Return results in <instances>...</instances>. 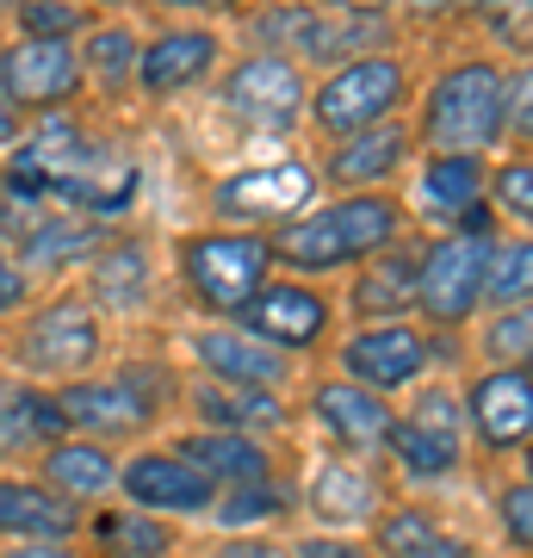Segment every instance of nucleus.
Wrapping results in <instances>:
<instances>
[{"mask_svg":"<svg viewBox=\"0 0 533 558\" xmlns=\"http://www.w3.org/2000/svg\"><path fill=\"white\" fill-rule=\"evenodd\" d=\"M410 199L397 186H360V193H329L311 199L298 218L267 230L274 242V267L292 279H329L360 267L366 255L391 248L397 236H410Z\"/></svg>","mask_w":533,"mask_h":558,"instance_id":"nucleus-1","label":"nucleus"},{"mask_svg":"<svg viewBox=\"0 0 533 558\" xmlns=\"http://www.w3.org/2000/svg\"><path fill=\"white\" fill-rule=\"evenodd\" d=\"M502 106H509V62L490 50L447 62L428 75L415 100V149H459V156H496L502 149Z\"/></svg>","mask_w":533,"mask_h":558,"instance_id":"nucleus-2","label":"nucleus"},{"mask_svg":"<svg viewBox=\"0 0 533 558\" xmlns=\"http://www.w3.org/2000/svg\"><path fill=\"white\" fill-rule=\"evenodd\" d=\"M415 100V69L403 50H360L348 62H329L323 81L304 100V124H311L316 143L354 137V131H373L385 119H410Z\"/></svg>","mask_w":533,"mask_h":558,"instance_id":"nucleus-3","label":"nucleus"},{"mask_svg":"<svg viewBox=\"0 0 533 558\" xmlns=\"http://www.w3.org/2000/svg\"><path fill=\"white\" fill-rule=\"evenodd\" d=\"M274 274L279 267H274L267 230H186V236L174 242L180 292H186L211 323H230Z\"/></svg>","mask_w":533,"mask_h":558,"instance_id":"nucleus-4","label":"nucleus"},{"mask_svg":"<svg viewBox=\"0 0 533 558\" xmlns=\"http://www.w3.org/2000/svg\"><path fill=\"white\" fill-rule=\"evenodd\" d=\"M50 398H57L69 435H87V440L112 447V440H131L143 428H156V416L174 398V373L156 366V360H137V366H119L106 379H62Z\"/></svg>","mask_w":533,"mask_h":558,"instance_id":"nucleus-5","label":"nucleus"},{"mask_svg":"<svg viewBox=\"0 0 533 558\" xmlns=\"http://www.w3.org/2000/svg\"><path fill=\"white\" fill-rule=\"evenodd\" d=\"M7 354H13V366L25 379H50V385L87 379L99 366V354H106V317L81 292H57V299H44L38 311L20 317Z\"/></svg>","mask_w":533,"mask_h":558,"instance_id":"nucleus-6","label":"nucleus"},{"mask_svg":"<svg viewBox=\"0 0 533 558\" xmlns=\"http://www.w3.org/2000/svg\"><path fill=\"white\" fill-rule=\"evenodd\" d=\"M496 230H435L415 236V317L428 329H472L484 311V260Z\"/></svg>","mask_w":533,"mask_h":558,"instance_id":"nucleus-7","label":"nucleus"},{"mask_svg":"<svg viewBox=\"0 0 533 558\" xmlns=\"http://www.w3.org/2000/svg\"><path fill=\"white\" fill-rule=\"evenodd\" d=\"M218 100L223 112L242 124V131H255V137H298L304 131V100H311V69H298L292 57H279V50H242L237 62H223L218 69Z\"/></svg>","mask_w":533,"mask_h":558,"instance_id":"nucleus-8","label":"nucleus"},{"mask_svg":"<svg viewBox=\"0 0 533 558\" xmlns=\"http://www.w3.org/2000/svg\"><path fill=\"white\" fill-rule=\"evenodd\" d=\"M323 186H316L311 156H267V161H242V168L218 174L211 193H205V205H211V218L223 230H279Z\"/></svg>","mask_w":533,"mask_h":558,"instance_id":"nucleus-9","label":"nucleus"},{"mask_svg":"<svg viewBox=\"0 0 533 558\" xmlns=\"http://www.w3.org/2000/svg\"><path fill=\"white\" fill-rule=\"evenodd\" d=\"M223 62H230V44H223V32H211V20H174L161 32H143L131 87L149 106H174L198 94L205 81H218Z\"/></svg>","mask_w":533,"mask_h":558,"instance_id":"nucleus-10","label":"nucleus"},{"mask_svg":"<svg viewBox=\"0 0 533 558\" xmlns=\"http://www.w3.org/2000/svg\"><path fill=\"white\" fill-rule=\"evenodd\" d=\"M336 366H341V379L366 385L378 398H403V391H415V385L428 379V366H435V336L410 317L354 323V329L336 341Z\"/></svg>","mask_w":533,"mask_h":558,"instance_id":"nucleus-11","label":"nucleus"},{"mask_svg":"<svg viewBox=\"0 0 533 558\" xmlns=\"http://www.w3.org/2000/svg\"><path fill=\"white\" fill-rule=\"evenodd\" d=\"M237 329H249L255 341H267V348H279V354H316V348H329V336H336V299L323 292V279H267L255 299L242 304Z\"/></svg>","mask_w":533,"mask_h":558,"instance_id":"nucleus-12","label":"nucleus"},{"mask_svg":"<svg viewBox=\"0 0 533 558\" xmlns=\"http://www.w3.org/2000/svg\"><path fill=\"white\" fill-rule=\"evenodd\" d=\"M81 87V57L75 38H32L13 32L0 44V100L13 106L20 119H50L62 106H75Z\"/></svg>","mask_w":533,"mask_h":558,"instance_id":"nucleus-13","label":"nucleus"},{"mask_svg":"<svg viewBox=\"0 0 533 558\" xmlns=\"http://www.w3.org/2000/svg\"><path fill=\"white\" fill-rule=\"evenodd\" d=\"M112 497H124L143 515H211L218 484L205 478L180 447L161 440V447H143V453L119 459V490Z\"/></svg>","mask_w":533,"mask_h":558,"instance_id":"nucleus-14","label":"nucleus"},{"mask_svg":"<svg viewBox=\"0 0 533 558\" xmlns=\"http://www.w3.org/2000/svg\"><path fill=\"white\" fill-rule=\"evenodd\" d=\"M484 174H490V156L415 149V211L435 218L440 230H496V218L484 211Z\"/></svg>","mask_w":533,"mask_h":558,"instance_id":"nucleus-15","label":"nucleus"},{"mask_svg":"<svg viewBox=\"0 0 533 558\" xmlns=\"http://www.w3.org/2000/svg\"><path fill=\"white\" fill-rule=\"evenodd\" d=\"M465 440H477L490 459H509L533 435V379L528 366H484L465 385Z\"/></svg>","mask_w":533,"mask_h":558,"instance_id":"nucleus-16","label":"nucleus"},{"mask_svg":"<svg viewBox=\"0 0 533 558\" xmlns=\"http://www.w3.org/2000/svg\"><path fill=\"white\" fill-rule=\"evenodd\" d=\"M410 161H415L410 119H385V124H373V131L323 143V156H316L311 168H316V186H329V193H360V186H391Z\"/></svg>","mask_w":533,"mask_h":558,"instance_id":"nucleus-17","label":"nucleus"},{"mask_svg":"<svg viewBox=\"0 0 533 558\" xmlns=\"http://www.w3.org/2000/svg\"><path fill=\"white\" fill-rule=\"evenodd\" d=\"M304 410H311V422L323 428V440L348 459L385 453V435H391V416H397L391 398H378V391L341 379V373L336 379H316L311 391H304Z\"/></svg>","mask_w":533,"mask_h":558,"instance_id":"nucleus-18","label":"nucleus"},{"mask_svg":"<svg viewBox=\"0 0 533 558\" xmlns=\"http://www.w3.org/2000/svg\"><path fill=\"white\" fill-rule=\"evenodd\" d=\"M193 360L205 366V379L211 385H230V391H292L298 379V360L255 341L249 329L237 323H211V329H193L186 336Z\"/></svg>","mask_w":533,"mask_h":558,"instance_id":"nucleus-19","label":"nucleus"},{"mask_svg":"<svg viewBox=\"0 0 533 558\" xmlns=\"http://www.w3.org/2000/svg\"><path fill=\"white\" fill-rule=\"evenodd\" d=\"M81 299L94 304L99 317L112 311V317H137L149 311L156 299V255H149V242L143 236H99L87 248V292Z\"/></svg>","mask_w":533,"mask_h":558,"instance_id":"nucleus-20","label":"nucleus"},{"mask_svg":"<svg viewBox=\"0 0 533 558\" xmlns=\"http://www.w3.org/2000/svg\"><path fill=\"white\" fill-rule=\"evenodd\" d=\"M304 509H311L323 527H366V521L385 509V497H378V478L366 472V459L323 453L311 472H304Z\"/></svg>","mask_w":533,"mask_h":558,"instance_id":"nucleus-21","label":"nucleus"},{"mask_svg":"<svg viewBox=\"0 0 533 558\" xmlns=\"http://www.w3.org/2000/svg\"><path fill=\"white\" fill-rule=\"evenodd\" d=\"M354 286H348V311L360 323H397L415 317V230L397 236L391 248L366 255L360 267H348Z\"/></svg>","mask_w":533,"mask_h":558,"instance_id":"nucleus-22","label":"nucleus"},{"mask_svg":"<svg viewBox=\"0 0 533 558\" xmlns=\"http://www.w3.org/2000/svg\"><path fill=\"white\" fill-rule=\"evenodd\" d=\"M38 478L57 490L62 502L75 509H94L119 490V453L106 440H87V435H62L38 453Z\"/></svg>","mask_w":533,"mask_h":558,"instance_id":"nucleus-23","label":"nucleus"},{"mask_svg":"<svg viewBox=\"0 0 533 558\" xmlns=\"http://www.w3.org/2000/svg\"><path fill=\"white\" fill-rule=\"evenodd\" d=\"M168 447H180L218 490L279 478V465H274V453L261 447V435H242V428H186V435L168 440Z\"/></svg>","mask_w":533,"mask_h":558,"instance_id":"nucleus-24","label":"nucleus"},{"mask_svg":"<svg viewBox=\"0 0 533 558\" xmlns=\"http://www.w3.org/2000/svg\"><path fill=\"white\" fill-rule=\"evenodd\" d=\"M137 44L143 32L124 13H99L75 32V57H81V87H94L106 100L131 94V69H137Z\"/></svg>","mask_w":533,"mask_h":558,"instance_id":"nucleus-25","label":"nucleus"},{"mask_svg":"<svg viewBox=\"0 0 533 558\" xmlns=\"http://www.w3.org/2000/svg\"><path fill=\"white\" fill-rule=\"evenodd\" d=\"M81 534V509L62 502L44 478H0V539H75Z\"/></svg>","mask_w":533,"mask_h":558,"instance_id":"nucleus-26","label":"nucleus"},{"mask_svg":"<svg viewBox=\"0 0 533 558\" xmlns=\"http://www.w3.org/2000/svg\"><path fill=\"white\" fill-rule=\"evenodd\" d=\"M378 558H472V539L453 534L440 515L415 509V502H385L373 515V539Z\"/></svg>","mask_w":533,"mask_h":558,"instance_id":"nucleus-27","label":"nucleus"},{"mask_svg":"<svg viewBox=\"0 0 533 558\" xmlns=\"http://www.w3.org/2000/svg\"><path fill=\"white\" fill-rule=\"evenodd\" d=\"M62 435H69V422H62L50 385L0 373V459L7 453H44V447L62 440Z\"/></svg>","mask_w":533,"mask_h":558,"instance_id":"nucleus-28","label":"nucleus"},{"mask_svg":"<svg viewBox=\"0 0 533 558\" xmlns=\"http://www.w3.org/2000/svg\"><path fill=\"white\" fill-rule=\"evenodd\" d=\"M385 459H391L403 478H415V484H440V478H453V472H459L465 447L447 440V435H435V428H422V422H410V416H391Z\"/></svg>","mask_w":533,"mask_h":558,"instance_id":"nucleus-29","label":"nucleus"},{"mask_svg":"<svg viewBox=\"0 0 533 558\" xmlns=\"http://www.w3.org/2000/svg\"><path fill=\"white\" fill-rule=\"evenodd\" d=\"M484 211L496 230H528L533 223V156L528 149H496L484 174Z\"/></svg>","mask_w":533,"mask_h":558,"instance_id":"nucleus-30","label":"nucleus"},{"mask_svg":"<svg viewBox=\"0 0 533 558\" xmlns=\"http://www.w3.org/2000/svg\"><path fill=\"white\" fill-rule=\"evenodd\" d=\"M533 299V236L528 230H496L484 260V311H509Z\"/></svg>","mask_w":533,"mask_h":558,"instance_id":"nucleus-31","label":"nucleus"},{"mask_svg":"<svg viewBox=\"0 0 533 558\" xmlns=\"http://www.w3.org/2000/svg\"><path fill=\"white\" fill-rule=\"evenodd\" d=\"M298 509V497L286 490V478H267V484H237V490H218L211 515L230 527V534H261Z\"/></svg>","mask_w":533,"mask_h":558,"instance_id":"nucleus-32","label":"nucleus"},{"mask_svg":"<svg viewBox=\"0 0 533 558\" xmlns=\"http://www.w3.org/2000/svg\"><path fill=\"white\" fill-rule=\"evenodd\" d=\"M87 527H94L106 553H124V558H168L180 546L174 527H161V515H143V509H106Z\"/></svg>","mask_w":533,"mask_h":558,"instance_id":"nucleus-33","label":"nucleus"},{"mask_svg":"<svg viewBox=\"0 0 533 558\" xmlns=\"http://www.w3.org/2000/svg\"><path fill=\"white\" fill-rule=\"evenodd\" d=\"M528 348H533V304L490 311V323H484V354H490V366H528Z\"/></svg>","mask_w":533,"mask_h":558,"instance_id":"nucleus-34","label":"nucleus"},{"mask_svg":"<svg viewBox=\"0 0 533 558\" xmlns=\"http://www.w3.org/2000/svg\"><path fill=\"white\" fill-rule=\"evenodd\" d=\"M496 521H502V539L514 546V558H528V546H533V484L528 478H514L509 490H502Z\"/></svg>","mask_w":533,"mask_h":558,"instance_id":"nucleus-35","label":"nucleus"},{"mask_svg":"<svg viewBox=\"0 0 533 558\" xmlns=\"http://www.w3.org/2000/svg\"><path fill=\"white\" fill-rule=\"evenodd\" d=\"M292 558H378L366 539H348V534H304L286 546Z\"/></svg>","mask_w":533,"mask_h":558,"instance_id":"nucleus-36","label":"nucleus"},{"mask_svg":"<svg viewBox=\"0 0 533 558\" xmlns=\"http://www.w3.org/2000/svg\"><path fill=\"white\" fill-rule=\"evenodd\" d=\"M156 13H174V20H223V13H237L249 0H149Z\"/></svg>","mask_w":533,"mask_h":558,"instance_id":"nucleus-37","label":"nucleus"},{"mask_svg":"<svg viewBox=\"0 0 533 558\" xmlns=\"http://www.w3.org/2000/svg\"><path fill=\"white\" fill-rule=\"evenodd\" d=\"M0 558H81L69 539H20V546H7Z\"/></svg>","mask_w":533,"mask_h":558,"instance_id":"nucleus-38","label":"nucleus"},{"mask_svg":"<svg viewBox=\"0 0 533 558\" xmlns=\"http://www.w3.org/2000/svg\"><path fill=\"white\" fill-rule=\"evenodd\" d=\"M304 7H323V13H397L403 0H304Z\"/></svg>","mask_w":533,"mask_h":558,"instance_id":"nucleus-39","label":"nucleus"},{"mask_svg":"<svg viewBox=\"0 0 533 558\" xmlns=\"http://www.w3.org/2000/svg\"><path fill=\"white\" fill-rule=\"evenodd\" d=\"M20 304V274H13V255H7V236H0V311Z\"/></svg>","mask_w":533,"mask_h":558,"instance_id":"nucleus-40","label":"nucleus"},{"mask_svg":"<svg viewBox=\"0 0 533 558\" xmlns=\"http://www.w3.org/2000/svg\"><path fill=\"white\" fill-rule=\"evenodd\" d=\"M25 137V124H20V112H13V106L0 100V156H7V149H13V143Z\"/></svg>","mask_w":533,"mask_h":558,"instance_id":"nucleus-41","label":"nucleus"},{"mask_svg":"<svg viewBox=\"0 0 533 558\" xmlns=\"http://www.w3.org/2000/svg\"><path fill=\"white\" fill-rule=\"evenodd\" d=\"M81 13H124V7H137V0H75Z\"/></svg>","mask_w":533,"mask_h":558,"instance_id":"nucleus-42","label":"nucleus"},{"mask_svg":"<svg viewBox=\"0 0 533 558\" xmlns=\"http://www.w3.org/2000/svg\"><path fill=\"white\" fill-rule=\"evenodd\" d=\"M99 558H124V553H99Z\"/></svg>","mask_w":533,"mask_h":558,"instance_id":"nucleus-43","label":"nucleus"}]
</instances>
